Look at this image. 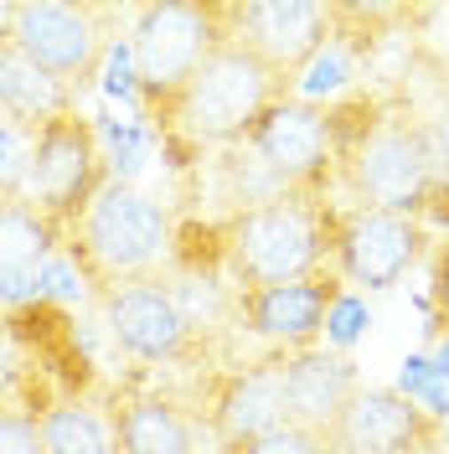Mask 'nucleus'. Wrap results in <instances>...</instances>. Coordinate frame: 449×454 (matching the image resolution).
Listing matches in <instances>:
<instances>
[{"label":"nucleus","mask_w":449,"mask_h":454,"mask_svg":"<svg viewBox=\"0 0 449 454\" xmlns=\"http://www.w3.org/2000/svg\"><path fill=\"white\" fill-rule=\"evenodd\" d=\"M62 254V232H57L42 207L27 192H5L0 186V310H16L42 300V274Z\"/></svg>","instance_id":"17"},{"label":"nucleus","mask_w":449,"mask_h":454,"mask_svg":"<svg viewBox=\"0 0 449 454\" xmlns=\"http://www.w3.org/2000/svg\"><path fill=\"white\" fill-rule=\"evenodd\" d=\"M331 454H445L449 424L403 387H362L331 434Z\"/></svg>","instance_id":"12"},{"label":"nucleus","mask_w":449,"mask_h":454,"mask_svg":"<svg viewBox=\"0 0 449 454\" xmlns=\"http://www.w3.org/2000/svg\"><path fill=\"white\" fill-rule=\"evenodd\" d=\"M0 454H42V424L27 408H0Z\"/></svg>","instance_id":"25"},{"label":"nucleus","mask_w":449,"mask_h":454,"mask_svg":"<svg viewBox=\"0 0 449 454\" xmlns=\"http://www.w3.org/2000/svg\"><path fill=\"white\" fill-rule=\"evenodd\" d=\"M232 31L295 98L310 62L336 36V0H238Z\"/></svg>","instance_id":"11"},{"label":"nucleus","mask_w":449,"mask_h":454,"mask_svg":"<svg viewBox=\"0 0 449 454\" xmlns=\"http://www.w3.org/2000/svg\"><path fill=\"white\" fill-rule=\"evenodd\" d=\"M67 109H78V93H67L57 78H47V73L0 31V119L16 124L31 140L47 119H57V114H67Z\"/></svg>","instance_id":"19"},{"label":"nucleus","mask_w":449,"mask_h":454,"mask_svg":"<svg viewBox=\"0 0 449 454\" xmlns=\"http://www.w3.org/2000/svg\"><path fill=\"white\" fill-rule=\"evenodd\" d=\"M429 258V227L377 207H346L336 223V269L357 289H393Z\"/></svg>","instance_id":"14"},{"label":"nucleus","mask_w":449,"mask_h":454,"mask_svg":"<svg viewBox=\"0 0 449 454\" xmlns=\"http://www.w3.org/2000/svg\"><path fill=\"white\" fill-rule=\"evenodd\" d=\"M109 419L119 454H201V424L181 397L124 387L109 397Z\"/></svg>","instance_id":"18"},{"label":"nucleus","mask_w":449,"mask_h":454,"mask_svg":"<svg viewBox=\"0 0 449 454\" xmlns=\"http://www.w3.org/2000/svg\"><path fill=\"white\" fill-rule=\"evenodd\" d=\"M284 362L289 351H258L248 362H223L197 377L192 413L217 454L284 424Z\"/></svg>","instance_id":"10"},{"label":"nucleus","mask_w":449,"mask_h":454,"mask_svg":"<svg viewBox=\"0 0 449 454\" xmlns=\"http://www.w3.org/2000/svg\"><path fill=\"white\" fill-rule=\"evenodd\" d=\"M362 331V305L351 300V294H341V305L331 310V325H326V346H336V351H346V340Z\"/></svg>","instance_id":"27"},{"label":"nucleus","mask_w":449,"mask_h":454,"mask_svg":"<svg viewBox=\"0 0 449 454\" xmlns=\"http://www.w3.org/2000/svg\"><path fill=\"white\" fill-rule=\"evenodd\" d=\"M336 223L341 201L331 192H284L253 212L217 217V254L232 289H269V284L315 279L336 269Z\"/></svg>","instance_id":"2"},{"label":"nucleus","mask_w":449,"mask_h":454,"mask_svg":"<svg viewBox=\"0 0 449 454\" xmlns=\"http://www.w3.org/2000/svg\"><path fill=\"white\" fill-rule=\"evenodd\" d=\"M423 124H429V145H434V166H439V186L429 207L419 212L423 227H449V67H439V88L423 104Z\"/></svg>","instance_id":"22"},{"label":"nucleus","mask_w":449,"mask_h":454,"mask_svg":"<svg viewBox=\"0 0 449 454\" xmlns=\"http://www.w3.org/2000/svg\"><path fill=\"white\" fill-rule=\"evenodd\" d=\"M0 186L27 192V135L5 119H0Z\"/></svg>","instance_id":"26"},{"label":"nucleus","mask_w":449,"mask_h":454,"mask_svg":"<svg viewBox=\"0 0 449 454\" xmlns=\"http://www.w3.org/2000/svg\"><path fill=\"white\" fill-rule=\"evenodd\" d=\"M93 393H98V367L67 305L31 300L0 310V408H27L42 419L57 397Z\"/></svg>","instance_id":"5"},{"label":"nucleus","mask_w":449,"mask_h":454,"mask_svg":"<svg viewBox=\"0 0 449 454\" xmlns=\"http://www.w3.org/2000/svg\"><path fill=\"white\" fill-rule=\"evenodd\" d=\"M331 129H336L341 186L357 197V207H377L419 223V212L439 186L419 98L403 83L341 93L331 98Z\"/></svg>","instance_id":"1"},{"label":"nucleus","mask_w":449,"mask_h":454,"mask_svg":"<svg viewBox=\"0 0 449 454\" xmlns=\"http://www.w3.org/2000/svg\"><path fill=\"white\" fill-rule=\"evenodd\" d=\"M0 31L67 93L93 88L114 52L119 11L98 0H16L0 5Z\"/></svg>","instance_id":"7"},{"label":"nucleus","mask_w":449,"mask_h":454,"mask_svg":"<svg viewBox=\"0 0 449 454\" xmlns=\"http://www.w3.org/2000/svg\"><path fill=\"white\" fill-rule=\"evenodd\" d=\"M284 192H295V186H289L248 140L217 150V160H212V197L223 201V217L253 212V207H264V201H280Z\"/></svg>","instance_id":"20"},{"label":"nucleus","mask_w":449,"mask_h":454,"mask_svg":"<svg viewBox=\"0 0 449 454\" xmlns=\"http://www.w3.org/2000/svg\"><path fill=\"white\" fill-rule=\"evenodd\" d=\"M346 294L341 269H326L315 279H295V284H269V289H243L238 294V331L258 336L269 351H305L320 346L331 310Z\"/></svg>","instance_id":"15"},{"label":"nucleus","mask_w":449,"mask_h":454,"mask_svg":"<svg viewBox=\"0 0 449 454\" xmlns=\"http://www.w3.org/2000/svg\"><path fill=\"white\" fill-rule=\"evenodd\" d=\"M114 181V160L104 150L98 124L83 109H67L47 119L27 140V197L42 207V217L62 232L83 223V212L98 201V192Z\"/></svg>","instance_id":"8"},{"label":"nucleus","mask_w":449,"mask_h":454,"mask_svg":"<svg viewBox=\"0 0 449 454\" xmlns=\"http://www.w3.org/2000/svg\"><path fill=\"white\" fill-rule=\"evenodd\" d=\"M284 83L243 47V42H223L217 52L197 67V78L186 83L181 104L170 109L161 140L176 155H197V150H227L253 135V124L274 109Z\"/></svg>","instance_id":"6"},{"label":"nucleus","mask_w":449,"mask_h":454,"mask_svg":"<svg viewBox=\"0 0 449 454\" xmlns=\"http://www.w3.org/2000/svg\"><path fill=\"white\" fill-rule=\"evenodd\" d=\"M98 310H104L109 340L130 362H145V367H186V372H197V377L227 362L223 340L197 331L186 320V310L176 305L166 274L114 289V294L98 300Z\"/></svg>","instance_id":"9"},{"label":"nucleus","mask_w":449,"mask_h":454,"mask_svg":"<svg viewBox=\"0 0 449 454\" xmlns=\"http://www.w3.org/2000/svg\"><path fill=\"white\" fill-rule=\"evenodd\" d=\"M36 424H42V454H119L109 403L98 397H57Z\"/></svg>","instance_id":"21"},{"label":"nucleus","mask_w":449,"mask_h":454,"mask_svg":"<svg viewBox=\"0 0 449 454\" xmlns=\"http://www.w3.org/2000/svg\"><path fill=\"white\" fill-rule=\"evenodd\" d=\"M248 145L280 170L295 192H331L341 186L336 160V129H331V104L310 98H280L274 109L253 124Z\"/></svg>","instance_id":"13"},{"label":"nucleus","mask_w":449,"mask_h":454,"mask_svg":"<svg viewBox=\"0 0 449 454\" xmlns=\"http://www.w3.org/2000/svg\"><path fill=\"white\" fill-rule=\"evenodd\" d=\"M223 454H331L326 434H310V428H295V424H280L274 434H258L248 444H232Z\"/></svg>","instance_id":"24"},{"label":"nucleus","mask_w":449,"mask_h":454,"mask_svg":"<svg viewBox=\"0 0 449 454\" xmlns=\"http://www.w3.org/2000/svg\"><path fill=\"white\" fill-rule=\"evenodd\" d=\"M170 248H176V223L166 207L130 181H109L83 212V223L67 232L62 258L78 269L88 294L104 300L124 284L166 274Z\"/></svg>","instance_id":"4"},{"label":"nucleus","mask_w":449,"mask_h":454,"mask_svg":"<svg viewBox=\"0 0 449 454\" xmlns=\"http://www.w3.org/2000/svg\"><path fill=\"white\" fill-rule=\"evenodd\" d=\"M362 387L366 382L351 351H336V346L289 351V362H284V424L331 434V424L346 413V403Z\"/></svg>","instance_id":"16"},{"label":"nucleus","mask_w":449,"mask_h":454,"mask_svg":"<svg viewBox=\"0 0 449 454\" xmlns=\"http://www.w3.org/2000/svg\"><path fill=\"white\" fill-rule=\"evenodd\" d=\"M429 340H449V238L429 248Z\"/></svg>","instance_id":"23"},{"label":"nucleus","mask_w":449,"mask_h":454,"mask_svg":"<svg viewBox=\"0 0 449 454\" xmlns=\"http://www.w3.org/2000/svg\"><path fill=\"white\" fill-rule=\"evenodd\" d=\"M238 0H145L130 16V88L140 114L166 129L170 109L181 104L197 67L223 42H238L232 31Z\"/></svg>","instance_id":"3"}]
</instances>
